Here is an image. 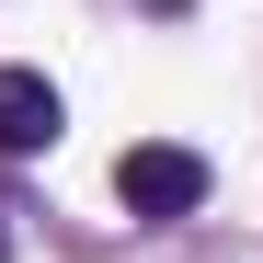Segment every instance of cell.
I'll use <instances>...</instances> for the list:
<instances>
[{
  "instance_id": "cell-1",
  "label": "cell",
  "mask_w": 263,
  "mask_h": 263,
  "mask_svg": "<svg viewBox=\"0 0 263 263\" xmlns=\"http://www.w3.org/2000/svg\"><path fill=\"white\" fill-rule=\"evenodd\" d=\"M115 195H126V217L172 229V217H195V206H206V160H195V149H172V138H138V149L115 160Z\"/></svg>"
},
{
  "instance_id": "cell-2",
  "label": "cell",
  "mask_w": 263,
  "mask_h": 263,
  "mask_svg": "<svg viewBox=\"0 0 263 263\" xmlns=\"http://www.w3.org/2000/svg\"><path fill=\"white\" fill-rule=\"evenodd\" d=\"M58 126H69V103L46 69H0V149L34 160V149H58Z\"/></svg>"
},
{
  "instance_id": "cell-3",
  "label": "cell",
  "mask_w": 263,
  "mask_h": 263,
  "mask_svg": "<svg viewBox=\"0 0 263 263\" xmlns=\"http://www.w3.org/2000/svg\"><path fill=\"white\" fill-rule=\"evenodd\" d=\"M149 12H183V0H149Z\"/></svg>"
},
{
  "instance_id": "cell-4",
  "label": "cell",
  "mask_w": 263,
  "mask_h": 263,
  "mask_svg": "<svg viewBox=\"0 0 263 263\" xmlns=\"http://www.w3.org/2000/svg\"><path fill=\"white\" fill-rule=\"evenodd\" d=\"M0 263H12V229H0Z\"/></svg>"
}]
</instances>
